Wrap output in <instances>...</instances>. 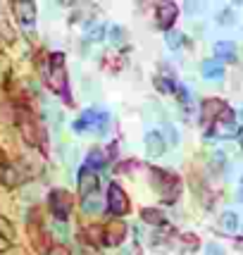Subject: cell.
Segmentation results:
<instances>
[{"mask_svg": "<svg viewBox=\"0 0 243 255\" xmlns=\"http://www.w3.org/2000/svg\"><path fill=\"white\" fill-rule=\"evenodd\" d=\"M215 53L222 60H236V45L229 43V41H220V43L215 45Z\"/></svg>", "mask_w": 243, "mask_h": 255, "instance_id": "cell-3", "label": "cell"}, {"mask_svg": "<svg viewBox=\"0 0 243 255\" xmlns=\"http://www.w3.org/2000/svg\"><path fill=\"white\" fill-rule=\"evenodd\" d=\"M208 255H222V251L217 246H210V248H208Z\"/></svg>", "mask_w": 243, "mask_h": 255, "instance_id": "cell-6", "label": "cell"}, {"mask_svg": "<svg viewBox=\"0 0 243 255\" xmlns=\"http://www.w3.org/2000/svg\"><path fill=\"white\" fill-rule=\"evenodd\" d=\"M203 74L208 79H220L224 74V67H222L220 60H205L203 62Z\"/></svg>", "mask_w": 243, "mask_h": 255, "instance_id": "cell-1", "label": "cell"}, {"mask_svg": "<svg viewBox=\"0 0 243 255\" xmlns=\"http://www.w3.org/2000/svg\"><path fill=\"white\" fill-rule=\"evenodd\" d=\"M110 205L115 212H126V198L122 196L120 186H112L110 189Z\"/></svg>", "mask_w": 243, "mask_h": 255, "instance_id": "cell-2", "label": "cell"}, {"mask_svg": "<svg viewBox=\"0 0 243 255\" xmlns=\"http://www.w3.org/2000/svg\"><path fill=\"white\" fill-rule=\"evenodd\" d=\"M239 200L243 203V186H241V191H239Z\"/></svg>", "mask_w": 243, "mask_h": 255, "instance_id": "cell-7", "label": "cell"}, {"mask_svg": "<svg viewBox=\"0 0 243 255\" xmlns=\"http://www.w3.org/2000/svg\"><path fill=\"white\" fill-rule=\"evenodd\" d=\"M241 143H243V138H241Z\"/></svg>", "mask_w": 243, "mask_h": 255, "instance_id": "cell-8", "label": "cell"}, {"mask_svg": "<svg viewBox=\"0 0 243 255\" xmlns=\"http://www.w3.org/2000/svg\"><path fill=\"white\" fill-rule=\"evenodd\" d=\"M222 227H224L227 232H234V229L239 227V217H236L234 212H224V215H222Z\"/></svg>", "mask_w": 243, "mask_h": 255, "instance_id": "cell-5", "label": "cell"}, {"mask_svg": "<svg viewBox=\"0 0 243 255\" xmlns=\"http://www.w3.org/2000/svg\"><path fill=\"white\" fill-rule=\"evenodd\" d=\"M145 143H148V148H150V150H155L153 155H162L165 145H162V141H160V136H157V133H150V136L145 138Z\"/></svg>", "mask_w": 243, "mask_h": 255, "instance_id": "cell-4", "label": "cell"}]
</instances>
